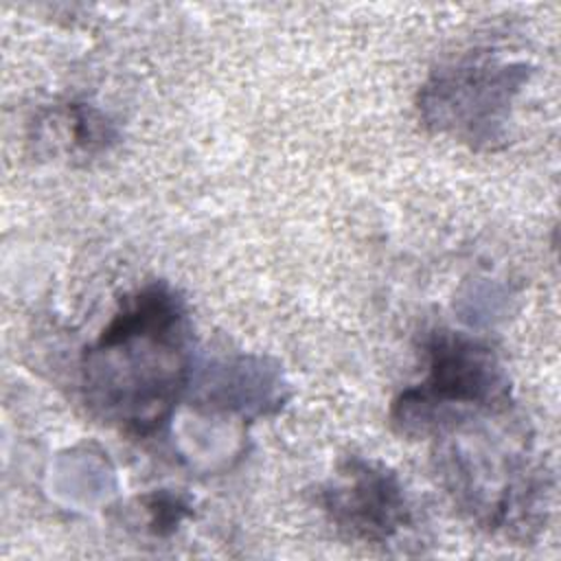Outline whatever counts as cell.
<instances>
[{"label": "cell", "instance_id": "277c9868", "mask_svg": "<svg viewBox=\"0 0 561 561\" xmlns=\"http://www.w3.org/2000/svg\"><path fill=\"white\" fill-rule=\"evenodd\" d=\"M320 502L337 530L366 543H386L410 524L399 478L379 462L351 456L329 482Z\"/></svg>", "mask_w": 561, "mask_h": 561}, {"label": "cell", "instance_id": "7a4b0ae2", "mask_svg": "<svg viewBox=\"0 0 561 561\" xmlns=\"http://www.w3.org/2000/svg\"><path fill=\"white\" fill-rule=\"evenodd\" d=\"M425 355L427 377L403 390L392 405V423L401 434H443L467 419L508 410V375L486 344L436 331Z\"/></svg>", "mask_w": 561, "mask_h": 561}, {"label": "cell", "instance_id": "6da1fadb", "mask_svg": "<svg viewBox=\"0 0 561 561\" xmlns=\"http://www.w3.org/2000/svg\"><path fill=\"white\" fill-rule=\"evenodd\" d=\"M191 357L184 300L151 283L127 296L83 351V401L99 421L125 434H156L188 388Z\"/></svg>", "mask_w": 561, "mask_h": 561}, {"label": "cell", "instance_id": "5b68a950", "mask_svg": "<svg viewBox=\"0 0 561 561\" xmlns=\"http://www.w3.org/2000/svg\"><path fill=\"white\" fill-rule=\"evenodd\" d=\"M149 513H151V526L158 533H164L167 528H173L186 513L188 506L169 493H156L149 497Z\"/></svg>", "mask_w": 561, "mask_h": 561}, {"label": "cell", "instance_id": "3957f363", "mask_svg": "<svg viewBox=\"0 0 561 561\" xmlns=\"http://www.w3.org/2000/svg\"><path fill=\"white\" fill-rule=\"evenodd\" d=\"M528 79V66L471 55L436 70L419 92L421 121L476 149L504 140L513 96Z\"/></svg>", "mask_w": 561, "mask_h": 561}]
</instances>
